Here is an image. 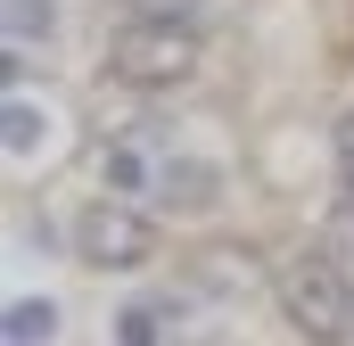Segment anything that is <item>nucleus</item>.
Here are the masks:
<instances>
[{"label": "nucleus", "instance_id": "1", "mask_svg": "<svg viewBox=\"0 0 354 346\" xmlns=\"http://www.w3.org/2000/svg\"><path fill=\"white\" fill-rule=\"evenodd\" d=\"M272 305H280V322L305 346H346L354 338V272L330 256V248L280 264V272H272Z\"/></svg>", "mask_w": 354, "mask_h": 346}, {"label": "nucleus", "instance_id": "2", "mask_svg": "<svg viewBox=\"0 0 354 346\" xmlns=\"http://www.w3.org/2000/svg\"><path fill=\"white\" fill-rule=\"evenodd\" d=\"M107 75L124 91H174L198 75V25H157V17H132L115 42H107Z\"/></svg>", "mask_w": 354, "mask_h": 346}, {"label": "nucleus", "instance_id": "3", "mask_svg": "<svg viewBox=\"0 0 354 346\" xmlns=\"http://www.w3.org/2000/svg\"><path fill=\"white\" fill-rule=\"evenodd\" d=\"M75 256L91 272H140L157 256V215L132 206V198H91L75 215Z\"/></svg>", "mask_w": 354, "mask_h": 346}, {"label": "nucleus", "instance_id": "4", "mask_svg": "<svg viewBox=\"0 0 354 346\" xmlns=\"http://www.w3.org/2000/svg\"><path fill=\"white\" fill-rule=\"evenodd\" d=\"M157 165L165 157H149L140 140H124V132H107L99 149H91V181H99V198H157Z\"/></svg>", "mask_w": 354, "mask_h": 346}, {"label": "nucleus", "instance_id": "5", "mask_svg": "<svg viewBox=\"0 0 354 346\" xmlns=\"http://www.w3.org/2000/svg\"><path fill=\"white\" fill-rule=\"evenodd\" d=\"M214 198H223V173L206 165V157H165L157 165V206L165 215H206Z\"/></svg>", "mask_w": 354, "mask_h": 346}, {"label": "nucleus", "instance_id": "6", "mask_svg": "<svg viewBox=\"0 0 354 346\" xmlns=\"http://www.w3.org/2000/svg\"><path fill=\"white\" fill-rule=\"evenodd\" d=\"M189 280L198 289H223V297H248V289H264V264L248 256V248H206V256L189 264Z\"/></svg>", "mask_w": 354, "mask_h": 346}, {"label": "nucleus", "instance_id": "7", "mask_svg": "<svg viewBox=\"0 0 354 346\" xmlns=\"http://www.w3.org/2000/svg\"><path fill=\"white\" fill-rule=\"evenodd\" d=\"M58 338V305L50 297H17L8 322H0V346H50Z\"/></svg>", "mask_w": 354, "mask_h": 346}, {"label": "nucleus", "instance_id": "8", "mask_svg": "<svg viewBox=\"0 0 354 346\" xmlns=\"http://www.w3.org/2000/svg\"><path fill=\"white\" fill-rule=\"evenodd\" d=\"M0 149H8V157H33V149H41V107H33L25 91L0 99Z\"/></svg>", "mask_w": 354, "mask_h": 346}, {"label": "nucleus", "instance_id": "9", "mask_svg": "<svg viewBox=\"0 0 354 346\" xmlns=\"http://www.w3.org/2000/svg\"><path fill=\"white\" fill-rule=\"evenodd\" d=\"M50 17H58L50 0H0V42H8V50H25V42H41V33H50Z\"/></svg>", "mask_w": 354, "mask_h": 346}, {"label": "nucleus", "instance_id": "10", "mask_svg": "<svg viewBox=\"0 0 354 346\" xmlns=\"http://www.w3.org/2000/svg\"><path fill=\"white\" fill-rule=\"evenodd\" d=\"M115 346H165V313H157V297H140V305L115 313Z\"/></svg>", "mask_w": 354, "mask_h": 346}, {"label": "nucleus", "instance_id": "11", "mask_svg": "<svg viewBox=\"0 0 354 346\" xmlns=\"http://www.w3.org/2000/svg\"><path fill=\"white\" fill-rule=\"evenodd\" d=\"M322 239H330V256H338V264H354V190L338 198V206H330V223H322Z\"/></svg>", "mask_w": 354, "mask_h": 346}, {"label": "nucleus", "instance_id": "12", "mask_svg": "<svg viewBox=\"0 0 354 346\" xmlns=\"http://www.w3.org/2000/svg\"><path fill=\"white\" fill-rule=\"evenodd\" d=\"M132 17H157V25H198V8L206 0H124Z\"/></svg>", "mask_w": 354, "mask_h": 346}, {"label": "nucleus", "instance_id": "13", "mask_svg": "<svg viewBox=\"0 0 354 346\" xmlns=\"http://www.w3.org/2000/svg\"><path fill=\"white\" fill-rule=\"evenodd\" d=\"M330 157H338V181L354 190V107L338 116V132H330Z\"/></svg>", "mask_w": 354, "mask_h": 346}]
</instances>
